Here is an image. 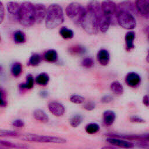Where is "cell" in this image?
Wrapping results in <instances>:
<instances>
[{
  "label": "cell",
  "instance_id": "6da1fadb",
  "mask_svg": "<svg viewBox=\"0 0 149 149\" xmlns=\"http://www.w3.org/2000/svg\"><path fill=\"white\" fill-rule=\"evenodd\" d=\"M63 21L64 16L62 7L56 3L50 5L47 8L45 19L46 27L49 29H54L62 24Z\"/></svg>",
  "mask_w": 149,
  "mask_h": 149
},
{
  "label": "cell",
  "instance_id": "7a4b0ae2",
  "mask_svg": "<svg viewBox=\"0 0 149 149\" xmlns=\"http://www.w3.org/2000/svg\"><path fill=\"white\" fill-rule=\"evenodd\" d=\"M80 24L88 34H97L100 30L96 12L87 8H86L85 13L81 19Z\"/></svg>",
  "mask_w": 149,
  "mask_h": 149
},
{
  "label": "cell",
  "instance_id": "3957f363",
  "mask_svg": "<svg viewBox=\"0 0 149 149\" xmlns=\"http://www.w3.org/2000/svg\"><path fill=\"white\" fill-rule=\"evenodd\" d=\"M17 19L24 27H30L36 22L34 4L30 2H24L20 5V9Z\"/></svg>",
  "mask_w": 149,
  "mask_h": 149
},
{
  "label": "cell",
  "instance_id": "277c9868",
  "mask_svg": "<svg viewBox=\"0 0 149 149\" xmlns=\"http://www.w3.org/2000/svg\"><path fill=\"white\" fill-rule=\"evenodd\" d=\"M21 139L29 142L38 143H49L55 144H64L66 142V140L64 138L57 136H50L39 135L36 134H24L21 135Z\"/></svg>",
  "mask_w": 149,
  "mask_h": 149
},
{
  "label": "cell",
  "instance_id": "5b68a950",
  "mask_svg": "<svg viewBox=\"0 0 149 149\" xmlns=\"http://www.w3.org/2000/svg\"><path fill=\"white\" fill-rule=\"evenodd\" d=\"M116 22L123 29L131 30L136 26V21L130 12L123 9H118Z\"/></svg>",
  "mask_w": 149,
  "mask_h": 149
},
{
  "label": "cell",
  "instance_id": "8992f818",
  "mask_svg": "<svg viewBox=\"0 0 149 149\" xmlns=\"http://www.w3.org/2000/svg\"><path fill=\"white\" fill-rule=\"evenodd\" d=\"M86 9L77 2H72L69 3L65 9L67 16L76 23H79Z\"/></svg>",
  "mask_w": 149,
  "mask_h": 149
},
{
  "label": "cell",
  "instance_id": "52a82bcc",
  "mask_svg": "<svg viewBox=\"0 0 149 149\" xmlns=\"http://www.w3.org/2000/svg\"><path fill=\"white\" fill-rule=\"evenodd\" d=\"M101 6L102 12L110 19L111 23L114 19L116 20L118 6L113 1L111 0L104 1L101 4Z\"/></svg>",
  "mask_w": 149,
  "mask_h": 149
},
{
  "label": "cell",
  "instance_id": "ba28073f",
  "mask_svg": "<svg viewBox=\"0 0 149 149\" xmlns=\"http://www.w3.org/2000/svg\"><path fill=\"white\" fill-rule=\"evenodd\" d=\"M97 15L98 20V26L100 30L102 33L107 31L111 23V20L109 17L104 14L102 9L97 13Z\"/></svg>",
  "mask_w": 149,
  "mask_h": 149
},
{
  "label": "cell",
  "instance_id": "9c48e42d",
  "mask_svg": "<svg viewBox=\"0 0 149 149\" xmlns=\"http://www.w3.org/2000/svg\"><path fill=\"white\" fill-rule=\"evenodd\" d=\"M135 8L144 17H149V0H136Z\"/></svg>",
  "mask_w": 149,
  "mask_h": 149
},
{
  "label": "cell",
  "instance_id": "30bf717a",
  "mask_svg": "<svg viewBox=\"0 0 149 149\" xmlns=\"http://www.w3.org/2000/svg\"><path fill=\"white\" fill-rule=\"evenodd\" d=\"M34 11L36 22L41 23L45 19L47 9L45 6L42 3H37L34 5Z\"/></svg>",
  "mask_w": 149,
  "mask_h": 149
},
{
  "label": "cell",
  "instance_id": "8fae6325",
  "mask_svg": "<svg viewBox=\"0 0 149 149\" xmlns=\"http://www.w3.org/2000/svg\"><path fill=\"white\" fill-rule=\"evenodd\" d=\"M107 141L110 144L124 148H131L134 147V144L127 140H122L118 137H110L107 139Z\"/></svg>",
  "mask_w": 149,
  "mask_h": 149
},
{
  "label": "cell",
  "instance_id": "7c38bea8",
  "mask_svg": "<svg viewBox=\"0 0 149 149\" xmlns=\"http://www.w3.org/2000/svg\"><path fill=\"white\" fill-rule=\"evenodd\" d=\"M125 82L130 87H137L141 83V77L137 73L132 72L127 74L125 77Z\"/></svg>",
  "mask_w": 149,
  "mask_h": 149
},
{
  "label": "cell",
  "instance_id": "4fadbf2b",
  "mask_svg": "<svg viewBox=\"0 0 149 149\" xmlns=\"http://www.w3.org/2000/svg\"><path fill=\"white\" fill-rule=\"evenodd\" d=\"M49 112L56 116H61L65 113L63 105L57 102H51L48 105Z\"/></svg>",
  "mask_w": 149,
  "mask_h": 149
},
{
  "label": "cell",
  "instance_id": "5bb4252c",
  "mask_svg": "<svg viewBox=\"0 0 149 149\" xmlns=\"http://www.w3.org/2000/svg\"><path fill=\"white\" fill-rule=\"evenodd\" d=\"M97 60L102 66H107L110 61V55L105 49H100L97 54Z\"/></svg>",
  "mask_w": 149,
  "mask_h": 149
},
{
  "label": "cell",
  "instance_id": "9a60e30c",
  "mask_svg": "<svg viewBox=\"0 0 149 149\" xmlns=\"http://www.w3.org/2000/svg\"><path fill=\"white\" fill-rule=\"evenodd\" d=\"M135 33L130 31H128L125 37V41L126 44V49L127 51L132 50L134 48V40L135 39Z\"/></svg>",
  "mask_w": 149,
  "mask_h": 149
},
{
  "label": "cell",
  "instance_id": "2e32d148",
  "mask_svg": "<svg viewBox=\"0 0 149 149\" xmlns=\"http://www.w3.org/2000/svg\"><path fill=\"white\" fill-rule=\"evenodd\" d=\"M115 118L116 115L113 111L111 110H107L105 111L103 113L104 123L106 126H111L115 120Z\"/></svg>",
  "mask_w": 149,
  "mask_h": 149
},
{
  "label": "cell",
  "instance_id": "e0dca14e",
  "mask_svg": "<svg viewBox=\"0 0 149 149\" xmlns=\"http://www.w3.org/2000/svg\"><path fill=\"white\" fill-rule=\"evenodd\" d=\"M6 8L10 14L14 15L17 19L20 9V5L16 2H9L6 5Z\"/></svg>",
  "mask_w": 149,
  "mask_h": 149
},
{
  "label": "cell",
  "instance_id": "ac0fdd59",
  "mask_svg": "<svg viewBox=\"0 0 149 149\" xmlns=\"http://www.w3.org/2000/svg\"><path fill=\"white\" fill-rule=\"evenodd\" d=\"M43 59L48 62H55L58 59V53L54 49H49L43 54Z\"/></svg>",
  "mask_w": 149,
  "mask_h": 149
},
{
  "label": "cell",
  "instance_id": "d6986e66",
  "mask_svg": "<svg viewBox=\"0 0 149 149\" xmlns=\"http://www.w3.org/2000/svg\"><path fill=\"white\" fill-rule=\"evenodd\" d=\"M33 116L37 120H38L42 123H47L49 120V118L47 115L42 110L40 109H36L34 111Z\"/></svg>",
  "mask_w": 149,
  "mask_h": 149
},
{
  "label": "cell",
  "instance_id": "ffe728a7",
  "mask_svg": "<svg viewBox=\"0 0 149 149\" xmlns=\"http://www.w3.org/2000/svg\"><path fill=\"white\" fill-rule=\"evenodd\" d=\"M111 91L116 95H121L123 93V87L122 84L118 81H113L110 85Z\"/></svg>",
  "mask_w": 149,
  "mask_h": 149
},
{
  "label": "cell",
  "instance_id": "44dd1931",
  "mask_svg": "<svg viewBox=\"0 0 149 149\" xmlns=\"http://www.w3.org/2000/svg\"><path fill=\"white\" fill-rule=\"evenodd\" d=\"M13 40L16 44H23L26 42L25 34L21 30H17L13 34Z\"/></svg>",
  "mask_w": 149,
  "mask_h": 149
},
{
  "label": "cell",
  "instance_id": "7402d4cb",
  "mask_svg": "<svg viewBox=\"0 0 149 149\" xmlns=\"http://www.w3.org/2000/svg\"><path fill=\"white\" fill-rule=\"evenodd\" d=\"M36 82L40 86H45L49 80V77L46 73H41L36 77Z\"/></svg>",
  "mask_w": 149,
  "mask_h": 149
},
{
  "label": "cell",
  "instance_id": "603a6c76",
  "mask_svg": "<svg viewBox=\"0 0 149 149\" xmlns=\"http://www.w3.org/2000/svg\"><path fill=\"white\" fill-rule=\"evenodd\" d=\"M34 86V79L31 74H29L26 77V80L24 83H21L19 85L20 89H31Z\"/></svg>",
  "mask_w": 149,
  "mask_h": 149
},
{
  "label": "cell",
  "instance_id": "cb8c5ba5",
  "mask_svg": "<svg viewBox=\"0 0 149 149\" xmlns=\"http://www.w3.org/2000/svg\"><path fill=\"white\" fill-rule=\"evenodd\" d=\"M86 51L84 47L80 45H74L69 48V52L73 55H80L83 54Z\"/></svg>",
  "mask_w": 149,
  "mask_h": 149
},
{
  "label": "cell",
  "instance_id": "d4e9b609",
  "mask_svg": "<svg viewBox=\"0 0 149 149\" xmlns=\"http://www.w3.org/2000/svg\"><path fill=\"white\" fill-rule=\"evenodd\" d=\"M42 61V58L40 55L38 54H33L29 58L28 61V65L31 66H36L38 65Z\"/></svg>",
  "mask_w": 149,
  "mask_h": 149
},
{
  "label": "cell",
  "instance_id": "484cf974",
  "mask_svg": "<svg viewBox=\"0 0 149 149\" xmlns=\"http://www.w3.org/2000/svg\"><path fill=\"white\" fill-rule=\"evenodd\" d=\"M22 72V65L20 62H15L11 67V73L15 77H19Z\"/></svg>",
  "mask_w": 149,
  "mask_h": 149
},
{
  "label": "cell",
  "instance_id": "4316f807",
  "mask_svg": "<svg viewBox=\"0 0 149 149\" xmlns=\"http://www.w3.org/2000/svg\"><path fill=\"white\" fill-rule=\"evenodd\" d=\"M59 34L63 38L66 40L71 39L74 36L73 31L72 30L69 29L65 27H63L60 29Z\"/></svg>",
  "mask_w": 149,
  "mask_h": 149
},
{
  "label": "cell",
  "instance_id": "83f0119b",
  "mask_svg": "<svg viewBox=\"0 0 149 149\" xmlns=\"http://www.w3.org/2000/svg\"><path fill=\"white\" fill-rule=\"evenodd\" d=\"M0 144L2 146L8 147V148H27L28 147L22 144H17L14 143L10 141H5V140H1L0 141Z\"/></svg>",
  "mask_w": 149,
  "mask_h": 149
},
{
  "label": "cell",
  "instance_id": "f1b7e54d",
  "mask_svg": "<svg viewBox=\"0 0 149 149\" xmlns=\"http://www.w3.org/2000/svg\"><path fill=\"white\" fill-rule=\"evenodd\" d=\"M100 126L95 123H90L85 127L86 132L90 134H93L97 133L100 130Z\"/></svg>",
  "mask_w": 149,
  "mask_h": 149
},
{
  "label": "cell",
  "instance_id": "f546056e",
  "mask_svg": "<svg viewBox=\"0 0 149 149\" xmlns=\"http://www.w3.org/2000/svg\"><path fill=\"white\" fill-rule=\"evenodd\" d=\"M0 136L1 137H19L20 134L13 130H0Z\"/></svg>",
  "mask_w": 149,
  "mask_h": 149
},
{
  "label": "cell",
  "instance_id": "4dcf8cb0",
  "mask_svg": "<svg viewBox=\"0 0 149 149\" xmlns=\"http://www.w3.org/2000/svg\"><path fill=\"white\" fill-rule=\"evenodd\" d=\"M83 120V117L81 115H76L73 116L70 120V124L73 127H77Z\"/></svg>",
  "mask_w": 149,
  "mask_h": 149
},
{
  "label": "cell",
  "instance_id": "1f68e13d",
  "mask_svg": "<svg viewBox=\"0 0 149 149\" xmlns=\"http://www.w3.org/2000/svg\"><path fill=\"white\" fill-rule=\"evenodd\" d=\"M70 101L74 104H79L84 102V98L81 95L77 94H73L70 97Z\"/></svg>",
  "mask_w": 149,
  "mask_h": 149
},
{
  "label": "cell",
  "instance_id": "d6a6232c",
  "mask_svg": "<svg viewBox=\"0 0 149 149\" xmlns=\"http://www.w3.org/2000/svg\"><path fill=\"white\" fill-rule=\"evenodd\" d=\"M94 60L90 57L84 58L81 62V65L86 68H90L94 65Z\"/></svg>",
  "mask_w": 149,
  "mask_h": 149
},
{
  "label": "cell",
  "instance_id": "836d02e7",
  "mask_svg": "<svg viewBox=\"0 0 149 149\" xmlns=\"http://www.w3.org/2000/svg\"><path fill=\"white\" fill-rule=\"evenodd\" d=\"M7 101L6 100V96L5 92L2 90V88H1V102H0V105L2 107H5L7 105Z\"/></svg>",
  "mask_w": 149,
  "mask_h": 149
},
{
  "label": "cell",
  "instance_id": "e575fe53",
  "mask_svg": "<svg viewBox=\"0 0 149 149\" xmlns=\"http://www.w3.org/2000/svg\"><path fill=\"white\" fill-rule=\"evenodd\" d=\"M12 124V126L17 128L22 127L24 125V122L21 119H16L14 121H13Z\"/></svg>",
  "mask_w": 149,
  "mask_h": 149
},
{
  "label": "cell",
  "instance_id": "d590c367",
  "mask_svg": "<svg viewBox=\"0 0 149 149\" xmlns=\"http://www.w3.org/2000/svg\"><path fill=\"white\" fill-rule=\"evenodd\" d=\"M137 144L139 147L143 148H149V144L145 140H139Z\"/></svg>",
  "mask_w": 149,
  "mask_h": 149
},
{
  "label": "cell",
  "instance_id": "8d00e7d4",
  "mask_svg": "<svg viewBox=\"0 0 149 149\" xmlns=\"http://www.w3.org/2000/svg\"><path fill=\"white\" fill-rule=\"evenodd\" d=\"M0 19H1V21H0V23H2L3 20V19H4V17H5V8L3 6V5L2 3V2H1L0 3Z\"/></svg>",
  "mask_w": 149,
  "mask_h": 149
},
{
  "label": "cell",
  "instance_id": "74e56055",
  "mask_svg": "<svg viewBox=\"0 0 149 149\" xmlns=\"http://www.w3.org/2000/svg\"><path fill=\"white\" fill-rule=\"evenodd\" d=\"M95 104L92 102H89L84 104V108L87 111H92L95 108Z\"/></svg>",
  "mask_w": 149,
  "mask_h": 149
},
{
  "label": "cell",
  "instance_id": "f35d334b",
  "mask_svg": "<svg viewBox=\"0 0 149 149\" xmlns=\"http://www.w3.org/2000/svg\"><path fill=\"white\" fill-rule=\"evenodd\" d=\"M130 120L132 122H135V123H144L145 121L144 119L142 118L137 116H133L130 118Z\"/></svg>",
  "mask_w": 149,
  "mask_h": 149
},
{
  "label": "cell",
  "instance_id": "ab89813d",
  "mask_svg": "<svg viewBox=\"0 0 149 149\" xmlns=\"http://www.w3.org/2000/svg\"><path fill=\"white\" fill-rule=\"evenodd\" d=\"M113 98L109 95H105L101 98V102L103 103H109L112 101Z\"/></svg>",
  "mask_w": 149,
  "mask_h": 149
},
{
  "label": "cell",
  "instance_id": "60d3db41",
  "mask_svg": "<svg viewBox=\"0 0 149 149\" xmlns=\"http://www.w3.org/2000/svg\"><path fill=\"white\" fill-rule=\"evenodd\" d=\"M143 104L146 106V107H149V97L148 95H145L142 100Z\"/></svg>",
  "mask_w": 149,
  "mask_h": 149
},
{
  "label": "cell",
  "instance_id": "b9f144b4",
  "mask_svg": "<svg viewBox=\"0 0 149 149\" xmlns=\"http://www.w3.org/2000/svg\"><path fill=\"white\" fill-rule=\"evenodd\" d=\"M146 61L149 63V50L148 51V53H147V56H146Z\"/></svg>",
  "mask_w": 149,
  "mask_h": 149
},
{
  "label": "cell",
  "instance_id": "7bdbcfd3",
  "mask_svg": "<svg viewBox=\"0 0 149 149\" xmlns=\"http://www.w3.org/2000/svg\"><path fill=\"white\" fill-rule=\"evenodd\" d=\"M146 31H149V26L148 27H147V29H146Z\"/></svg>",
  "mask_w": 149,
  "mask_h": 149
},
{
  "label": "cell",
  "instance_id": "ee69618b",
  "mask_svg": "<svg viewBox=\"0 0 149 149\" xmlns=\"http://www.w3.org/2000/svg\"><path fill=\"white\" fill-rule=\"evenodd\" d=\"M148 33V40H149V31H147Z\"/></svg>",
  "mask_w": 149,
  "mask_h": 149
}]
</instances>
